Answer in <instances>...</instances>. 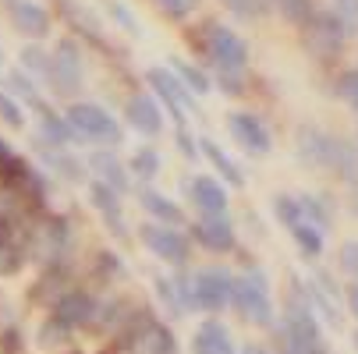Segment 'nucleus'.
Wrapping results in <instances>:
<instances>
[{
  "instance_id": "a18cd8bd",
  "label": "nucleus",
  "mask_w": 358,
  "mask_h": 354,
  "mask_svg": "<svg viewBox=\"0 0 358 354\" xmlns=\"http://www.w3.org/2000/svg\"><path fill=\"white\" fill-rule=\"evenodd\" d=\"M241 354H270V351H266V347H255V344H248Z\"/></svg>"
},
{
  "instance_id": "6ab92c4d",
  "label": "nucleus",
  "mask_w": 358,
  "mask_h": 354,
  "mask_svg": "<svg viewBox=\"0 0 358 354\" xmlns=\"http://www.w3.org/2000/svg\"><path fill=\"white\" fill-rule=\"evenodd\" d=\"M138 206L149 213L152 223H164V227H181L185 223V209L178 206V202L171 195L157 191V188H149V184L138 188Z\"/></svg>"
},
{
  "instance_id": "ddd939ff",
  "label": "nucleus",
  "mask_w": 358,
  "mask_h": 354,
  "mask_svg": "<svg viewBox=\"0 0 358 354\" xmlns=\"http://www.w3.org/2000/svg\"><path fill=\"white\" fill-rule=\"evenodd\" d=\"M124 117H128V124H131L142 138H157V135L164 131V110H160L157 99L145 96V92L128 96V103H124Z\"/></svg>"
},
{
  "instance_id": "09e8293b",
  "label": "nucleus",
  "mask_w": 358,
  "mask_h": 354,
  "mask_svg": "<svg viewBox=\"0 0 358 354\" xmlns=\"http://www.w3.org/2000/svg\"><path fill=\"white\" fill-rule=\"evenodd\" d=\"M351 110H355V114H358V99H355V103H351Z\"/></svg>"
},
{
  "instance_id": "aec40b11",
  "label": "nucleus",
  "mask_w": 358,
  "mask_h": 354,
  "mask_svg": "<svg viewBox=\"0 0 358 354\" xmlns=\"http://www.w3.org/2000/svg\"><path fill=\"white\" fill-rule=\"evenodd\" d=\"M89 170H92V181H103L107 188H114L117 195L121 191H128V181H131V174H128V167L110 153V149H96V153L89 156V163H85Z\"/></svg>"
},
{
  "instance_id": "b1692460",
  "label": "nucleus",
  "mask_w": 358,
  "mask_h": 354,
  "mask_svg": "<svg viewBox=\"0 0 358 354\" xmlns=\"http://www.w3.org/2000/svg\"><path fill=\"white\" fill-rule=\"evenodd\" d=\"M298 206H301V220L309 227H316L320 234L334 227V206L323 195H298Z\"/></svg>"
},
{
  "instance_id": "a211bd4d",
  "label": "nucleus",
  "mask_w": 358,
  "mask_h": 354,
  "mask_svg": "<svg viewBox=\"0 0 358 354\" xmlns=\"http://www.w3.org/2000/svg\"><path fill=\"white\" fill-rule=\"evenodd\" d=\"M192 354H238L234 351V340L227 333V326L220 319H202L192 333Z\"/></svg>"
},
{
  "instance_id": "4468645a",
  "label": "nucleus",
  "mask_w": 358,
  "mask_h": 354,
  "mask_svg": "<svg viewBox=\"0 0 358 354\" xmlns=\"http://www.w3.org/2000/svg\"><path fill=\"white\" fill-rule=\"evenodd\" d=\"M89 202L92 209L103 216V223L110 227V234L117 241H128V227H124V209H121V195L114 188H107L103 181H89Z\"/></svg>"
},
{
  "instance_id": "5701e85b",
  "label": "nucleus",
  "mask_w": 358,
  "mask_h": 354,
  "mask_svg": "<svg viewBox=\"0 0 358 354\" xmlns=\"http://www.w3.org/2000/svg\"><path fill=\"white\" fill-rule=\"evenodd\" d=\"M43 153V163L50 174H57L61 181H82L85 177V163H78L71 153H64V149H50V145H39Z\"/></svg>"
},
{
  "instance_id": "9d476101",
  "label": "nucleus",
  "mask_w": 358,
  "mask_h": 354,
  "mask_svg": "<svg viewBox=\"0 0 358 354\" xmlns=\"http://www.w3.org/2000/svg\"><path fill=\"white\" fill-rule=\"evenodd\" d=\"M192 241L202 244L213 256H224V251H234L238 248V234H234V223L227 213H213V216H199L192 223Z\"/></svg>"
},
{
  "instance_id": "dca6fc26",
  "label": "nucleus",
  "mask_w": 358,
  "mask_h": 354,
  "mask_svg": "<svg viewBox=\"0 0 358 354\" xmlns=\"http://www.w3.org/2000/svg\"><path fill=\"white\" fill-rule=\"evenodd\" d=\"M54 319L68 330L75 326H89L96 319V301L85 294V290H64L57 301H54Z\"/></svg>"
},
{
  "instance_id": "a19ab883",
  "label": "nucleus",
  "mask_w": 358,
  "mask_h": 354,
  "mask_svg": "<svg viewBox=\"0 0 358 354\" xmlns=\"http://www.w3.org/2000/svg\"><path fill=\"white\" fill-rule=\"evenodd\" d=\"M217 82H220V92H227V96L245 92V85H241V71H217Z\"/></svg>"
},
{
  "instance_id": "72a5a7b5",
  "label": "nucleus",
  "mask_w": 358,
  "mask_h": 354,
  "mask_svg": "<svg viewBox=\"0 0 358 354\" xmlns=\"http://www.w3.org/2000/svg\"><path fill=\"white\" fill-rule=\"evenodd\" d=\"M0 121H4L8 128H15V131L25 128V110H22L18 99H11L8 92H0Z\"/></svg>"
},
{
  "instance_id": "7c9ffc66",
  "label": "nucleus",
  "mask_w": 358,
  "mask_h": 354,
  "mask_svg": "<svg viewBox=\"0 0 358 354\" xmlns=\"http://www.w3.org/2000/svg\"><path fill=\"white\" fill-rule=\"evenodd\" d=\"M152 287H157V297H160V305L178 319V316H185V305H181V294H178V283H174V276H157L152 280Z\"/></svg>"
},
{
  "instance_id": "9b49d317",
  "label": "nucleus",
  "mask_w": 358,
  "mask_h": 354,
  "mask_svg": "<svg viewBox=\"0 0 358 354\" xmlns=\"http://www.w3.org/2000/svg\"><path fill=\"white\" fill-rule=\"evenodd\" d=\"M181 188L188 191L192 206L202 213V216H213V213H227V184L220 177H206V174H195V177H185Z\"/></svg>"
},
{
  "instance_id": "49530a36",
  "label": "nucleus",
  "mask_w": 358,
  "mask_h": 354,
  "mask_svg": "<svg viewBox=\"0 0 358 354\" xmlns=\"http://www.w3.org/2000/svg\"><path fill=\"white\" fill-rule=\"evenodd\" d=\"M351 213L358 216V188H355V195H351Z\"/></svg>"
},
{
  "instance_id": "4c0bfd02",
  "label": "nucleus",
  "mask_w": 358,
  "mask_h": 354,
  "mask_svg": "<svg viewBox=\"0 0 358 354\" xmlns=\"http://www.w3.org/2000/svg\"><path fill=\"white\" fill-rule=\"evenodd\" d=\"M337 263H341V270H344L348 276H355V280H358V241H344V244H341Z\"/></svg>"
},
{
  "instance_id": "7ed1b4c3",
  "label": "nucleus",
  "mask_w": 358,
  "mask_h": 354,
  "mask_svg": "<svg viewBox=\"0 0 358 354\" xmlns=\"http://www.w3.org/2000/svg\"><path fill=\"white\" fill-rule=\"evenodd\" d=\"M64 121H68V128L75 131V138H82V142H96V145H121L124 142V128L117 124V117L110 114V110H103L99 103H71L68 110H64Z\"/></svg>"
},
{
  "instance_id": "2f4dec72",
  "label": "nucleus",
  "mask_w": 358,
  "mask_h": 354,
  "mask_svg": "<svg viewBox=\"0 0 358 354\" xmlns=\"http://www.w3.org/2000/svg\"><path fill=\"white\" fill-rule=\"evenodd\" d=\"M273 216L284 223V230L305 223V220H301V206H298L294 195H273Z\"/></svg>"
},
{
  "instance_id": "473e14b6",
  "label": "nucleus",
  "mask_w": 358,
  "mask_h": 354,
  "mask_svg": "<svg viewBox=\"0 0 358 354\" xmlns=\"http://www.w3.org/2000/svg\"><path fill=\"white\" fill-rule=\"evenodd\" d=\"M220 4L241 22H255L270 11V0H220Z\"/></svg>"
},
{
  "instance_id": "37998d69",
  "label": "nucleus",
  "mask_w": 358,
  "mask_h": 354,
  "mask_svg": "<svg viewBox=\"0 0 358 354\" xmlns=\"http://www.w3.org/2000/svg\"><path fill=\"white\" fill-rule=\"evenodd\" d=\"M110 15L121 22V29H128V32H135V36H138V22H135V18H131V15H128L121 4H114V8H110Z\"/></svg>"
},
{
  "instance_id": "6e6552de",
  "label": "nucleus",
  "mask_w": 358,
  "mask_h": 354,
  "mask_svg": "<svg viewBox=\"0 0 358 354\" xmlns=\"http://www.w3.org/2000/svg\"><path fill=\"white\" fill-rule=\"evenodd\" d=\"M138 241L145 244V251H152L157 259H164L167 266H185L192 256V241L178 230V227H164V223H142L138 227Z\"/></svg>"
},
{
  "instance_id": "c03bdc74",
  "label": "nucleus",
  "mask_w": 358,
  "mask_h": 354,
  "mask_svg": "<svg viewBox=\"0 0 358 354\" xmlns=\"http://www.w3.org/2000/svg\"><path fill=\"white\" fill-rule=\"evenodd\" d=\"M348 309L358 316V283H351V287H348Z\"/></svg>"
},
{
  "instance_id": "58836bf2",
  "label": "nucleus",
  "mask_w": 358,
  "mask_h": 354,
  "mask_svg": "<svg viewBox=\"0 0 358 354\" xmlns=\"http://www.w3.org/2000/svg\"><path fill=\"white\" fill-rule=\"evenodd\" d=\"M334 92H337L341 99H348V103H355V99H358V68H351V71H344V75L337 78V85H334Z\"/></svg>"
},
{
  "instance_id": "f3484780",
  "label": "nucleus",
  "mask_w": 358,
  "mask_h": 354,
  "mask_svg": "<svg viewBox=\"0 0 358 354\" xmlns=\"http://www.w3.org/2000/svg\"><path fill=\"white\" fill-rule=\"evenodd\" d=\"M36 138H39V145H50V149H68L75 142V131L68 128V121L61 114H54L39 99L36 103Z\"/></svg>"
},
{
  "instance_id": "412c9836",
  "label": "nucleus",
  "mask_w": 358,
  "mask_h": 354,
  "mask_svg": "<svg viewBox=\"0 0 358 354\" xmlns=\"http://www.w3.org/2000/svg\"><path fill=\"white\" fill-rule=\"evenodd\" d=\"M327 170H334L344 184L358 188V145H355V142H348V138H334V149H330Z\"/></svg>"
},
{
  "instance_id": "a878e982",
  "label": "nucleus",
  "mask_w": 358,
  "mask_h": 354,
  "mask_svg": "<svg viewBox=\"0 0 358 354\" xmlns=\"http://www.w3.org/2000/svg\"><path fill=\"white\" fill-rule=\"evenodd\" d=\"M160 170H164V156H160L152 145H142V149H135V153H131L128 174H131L135 181L149 184V181H157V174H160Z\"/></svg>"
},
{
  "instance_id": "c756f323",
  "label": "nucleus",
  "mask_w": 358,
  "mask_h": 354,
  "mask_svg": "<svg viewBox=\"0 0 358 354\" xmlns=\"http://www.w3.org/2000/svg\"><path fill=\"white\" fill-rule=\"evenodd\" d=\"M270 8H277V15H280L287 25H294V29H301L305 22L316 15L313 0H270Z\"/></svg>"
},
{
  "instance_id": "c85d7f7f",
  "label": "nucleus",
  "mask_w": 358,
  "mask_h": 354,
  "mask_svg": "<svg viewBox=\"0 0 358 354\" xmlns=\"http://www.w3.org/2000/svg\"><path fill=\"white\" fill-rule=\"evenodd\" d=\"M291 237H294V244H298V256L301 259H320L323 256V234L316 230V227H309V223H298V227H291L287 230Z\"/></svg>"
},
{
  "instance_id": "39448f33",
  "label": "nucleus",
  "mask_w": 358,
  "mask_h": 354,
  "mask_svg": "<svg viewBox=\"0 0 358 354\" xmlns=\"http://www.w3.org/2000/svg\"><path fill=\"white\" fill-rule=\"evenodd\" d=\"M199 43H202V54L217 64V71H245V64H248V43L231 25L206 22V25H202Z\"/></svg>"
},
{
  "instance_id": "393cba45",
  "label": "nucleus",
  "mask_w": 358,
  "mask_h": 354,
  "mask_svg": "<svg viewBox=\"0 0 358 354\" xmlns=\"http://www.w3.org/2000/svg\"><path fill=\"white\" fill-rule=\"evenodd\" d=\"M61 15L71 22V29H75L82 39H89V43H103V32H99L96 15H89L82 4H75V0H61Z\"/></svg>"
},
{
  "instance_id": "ea45409f",
  "label": "nucleus",
  "mask_w": 358,
  "mask_h": 354,
  "mask_svg": "<svg viewBox=\"0 0 358 354\" xmlns=\"http://www.w3.org/2000/svg\"><path fill=\"white\" fill-rule=\"evenodd\" d=\"M68 333H71L68 326H61L57 319H50V323L39 330V344H43V347H57L61 340H68Z\"/></svg>"
},
{
  "instance_id": "bb28decb",
  "label": "nucleus",
  "mask_w": 358,
  "mask_h": 354,
  "mask_svg": "<svg viewBox=\"0 0 358 354\" xmlns=\"http://www.w3.org/2000/svg\"><path fill=\"white\" fill-rule=\"evenodd\" d=\"M171 71L178 75V82L192 92V96H206L210 89H213V78L202 71V68H195V64H188V61H181V57H171Z\"/></svg>"
},
{
  "instance_id": "1a4fd4ad",
  "label": "nucleus",
  "mask_w": 358,
  "mask_h": 354,
  "mask_svg": "<svg viewBox=\"0 0 358 354\" xmlns=\"http://www.w3.org/2000/svg\"><path fill=\"white\" fill-rule=\"evenodd\" d=\"M227 131H231V138L245 149L248 156H266L270 149H273L270 128L263 124L259 114H252V110H234V114H227Z\"/></svg>"
},
{
  "instance_id": "8fccbe9b",
  "label": "nucleus",
  "mask_w": 358,
  "mask_h": 354,
  "mask_svg": "<svg viewBox=\"0 0 358 354\" xmlns=\"http://www.w3.org/2000/svg\"><path fill=\"white\" fill-rule=\"evenodd\" d=\"M355 351H358V333H355Z\"/></svg>"
},
{
  "instance_id": "f257e3e1",
  "label": "nucleus",
  "mask_w": 358,
  "mask_h": 354,
  "mask_svg": "<svg viewBox=\"0 0 358 354\" xmlns=\"http://www.w3.org/2000/svg\"><path fill=\"white\" fill-rule=\"evenodd\" d=\"M178 294H181V305L185 312H206L217 316L224 309H231V290H234V273L224 266H202L192 270L188 276H174Z\"/></svg>"
},
{
  "instance_id": "cd10ccee",
  "label": "nucleus",
  "mask_w": 358,
  "mask_h": 354,
  "mask_svg": "<svg viewBox=\"0 0 358 354\" xmlns=\"http://www.w3.org/2000/svg\"><path fill=\"white\" fill-rule=\"evenodd\" d=\"M4 92H8L11 99H18V103H29V107L39 103V89H36L32 75H25L22 68H15V71L4 75Z\"/></svg>"
},
{
  "instance_id": "20e7f679",
  "label": "nucleus",
  "mask_w": 358,
  "mask_h": 354,
  "mask_svg": "<svg viewBox=\"0 0 358 354\" xmlns=\"http://www.w3.org/2000/svg\"><path fill=\"white\" fill-rule=\"evenodd\" d=\"M46 85L54 96H78L82 89V78H85V68H82V43L75 36H64L57 46H54V54H50L46 61Z\"/></svg>"
},
{
  "instance_id": "4be33fe9",
  "label": "nucleus",
  "mask_w": 358,
  "mask_h": 354,
  "mask_svg": "<svg viewBox=\"0 0 358 354\" xmlns=\"http://www.w3.org/2000/svg\"><path fill=\"white\" fill-rule=\"evenodd\" d=\"M199 153L217 167V174H220V181H224V184H231V188H241V184H245V174L238 170V163L224 153V149H220L213 138H199Z\"/></svg>"
},
{
  "instance_id": "423d86ee",
  "label": "nucleus",
  "mask_w": 358,
  "mask_h": 354,
  "mask_svg": "<svg viewBox=\"0 0 358 354\" xmlns=\"http://www.w3.org/2000/svg\"><path fill=\"white\" fill-rule=\"evenodd\" d=\"M348 43V32L344 25L337 22L334 11H316L309 22L301 25V46L305 54H313L316 61H334Z\"/></svg>"
},
{
  "instance_id": "f704fd0d",
  "label": "nucleus",
  "mask_w": 358,
  "mask_h": 354,
  "mask_svg": "<svg viewBox=\"0 0 358 354\" xmlns=\"http://www.w3.org/2000/svg\"><path fill=\"white\" fill-rule=\"evenodd\" d=\"M334 15H337V22L344 25L348 39L358 36V0H337V4H334Z\"/></svg>"
},
{
  "instance_id": "2eb2a0df",
  "label": "nucleus",
  "mask_w": 358,
  "mask_h": 354,
  "mask_svg": "<svg viewBox=\"0 0 358 354\" xmlns=\"http://www.w3.org/2000/svg\"><path fill=\"white\" fill-rule=\"evenodd\" d=\"M8 11H11V22L22 36L29 39H46L50 29H54V18H50V11L43 4H36V0H8Z\"/></svg>"
},
{
  "instance_id": "f03ea898",
  "label": "nucleus",
  "mask_w": 358,
  "mask_h": 354,
  "mask_svg": "<svg viewBox=\"0 0 358 354\" xmlns=\"http://www.w3.org/2000/svg\"><path fill=\"white\" fill-rule=\"evenodd\" d=\"M231 305L238 309V316L248 326H270L277 309H273V294H270V280L259 266H252L248 273L234 276V290H231Z\"/></svg>"
},
{
  "instance_id": "c9c22d12",
  "label": "nucleus",
  "mask_w": 358,
  "mask_h": 354,
  "mask_svg": "<svg viewBox=\"0 0 358 354\" xmlns=\"http://www.w3.org/2000/svg\"><path fill=\"white\" fill-rule=\"evenodd\" d=\"M46 61H50V54L46 50H39V46H25L22 50V71L25 75H46Z\"/></svg>"
},
{
  "instance_id": "0eeeda50",
  "label": "nucleus",
  "mask_w": 358,
  "mask_h": 354,
  "mask_svg": "<svg viewBox=\"0 0 358 354\" xmlns=\"http://www.w3.org/2000/svg\"><path fill=\"white\" fill-rule=\"evenodd\" d=\"M145 82L152 85V92L160 96V103H164V110L171 114V121L178 124V128H185V121H188V114H199V103H195V96L178 82V75L171 71V68H149L145 71Z\"/></svg>"
},
{
  "instance_id": "de8ad7c7",
  "label": "nucleus",
  "mask_w": 358,
  "mask_h": 354,
  "mask_svg": "<svg viewBox=\"0 0 358 354\" xmlns=\"http://www.w3.org/2000/svg\"><path fill=\"white\" fill-rule=\"evenodd\" d=\"M0 68H4V50H0Z\"/></svg>"
},
{
  "instance_id": "e433bc0d",
  "label": "nucleus",
  "mask_w": 358,
  "mask_h": 354,
  "mask_svg": "<svg viewBox=\"0 0 358 354\" xmlns=\"http://www.w3.org/2000/svg\"><path fill=\"white\" fill-rule=\"evenodd\" d=\"M157 8L164 11V18H171V22H185V18L199 8V0H157Z\"/></svg>"
},
{
  "instance_id": "79ce46f5",
  "label": "nucleus",
  "mask_w": 358,
  "mask_h": 354,
  "mask_svg": "<svg viewBox=\"0 0 358 354\" xmlns=\"http://www.w3.org/2000/svg\"><path fill=\"white\" fill-rule=\"evenodd\" d=\"M178 149H181V153H185L188 160H195V156H199V142L188 135V128H178Z\"/></svg>"
},
{
  "instance_id": "f8f14e48",
  "label": "nucleus",
  "mask_w": 358,
  "mask_h": 354,
  "mask_svg": "<svg viewBox=\"0 0 358 354\" xmlns=\"http://www.w3.org/2000/svg\"><path fill=\"white\" fill-rule=\"evenodd\" d=\"M330 149H334V135H330V131L313 128V124L298 128V138H294V156H298V163L313 167V170H327Z\"/></svg>"
}]
</instances>
